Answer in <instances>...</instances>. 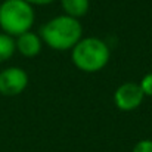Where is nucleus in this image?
Wrapping results in <instances>:
<instances>
[{
    "instance_id": "nucleus-1",
    "label": "nucleus",
    "mask_w": 152,
    "mask_h": 152,
    "mask_svg": "<svg viewBox=\"0 0 152 152\" xmlns=\"http://www.w3.org/2000/svg\"><path fill=\"white\" fill-rule=\"evenodd\" d=\"M40 37L43 45L53 50H71L83 39V27L80 19L68 15H59L49 19L40 28Z\"/></svg>"
},
{
    "instance_id": "nucleus-2",
    "label": "nucleus",
    "mask_w": 152,
    "mask_h": 152,
    "mask_svg": "<svg viewBox=\"0 0 152 152\" xmlns=\"http://www.w3.org/2000/svg\"><path fill=\"white\" fill-rule=\"evenodd\" d=\"M111 59L109 46L99 37H83L72 49L71 61L83 72H98Z\"/></svg>"
},
{
    "instance_id": "nucleus-3",
    "label": "nucleus",
    "mask_w": 152,
    "mask_h": 152,
    "mask_svg": "<svg viewBox=\"0 0 152 152\" xmlns=\"http://www.w3.org/2000/svg\"><path fill=\"white\" fill-rule=\"evenodd\" d=\"M36 22L34 6L25 0H3L0 3V30L1 33L18 37L31 31Z\"/></svg>"
},
{
    "instance_id": "nucleus-4",
    "label": "nucleus",
    "mask_w": 152,
    "mask_h": 152,
    "mask_svg": "<svg viewBox=\"0 0 152 152\" xmlns=\"http://www.w3.org/2000/svg\"><path fill=\"white\" fill-rule=\"evenodd\" d=\"M28 74L24 68L7 66L0 71V95L13 98L21 95L28 86Z\"/></svg>"
},
{
    "instance_id": "nucleus-5",
    "label": "nucleus",
    "mask_w": 152,
    "mask_h": 152,
    "mask_svg": "<svg viewBox=\"0 0 152 152\" xmlns=\"http://www.w3.org/2000/svg\"><path fill=\"white\" fill-rule=\"evenodd\" d=\"M145 99V95L136 81H126L120 84L114 92V103L120 111L132 112L137 109Z\"/></svg>"
},
{
    "instance_id": "nucleus-6",
    "label": "nucleus",
    "mask_w": 152,
    "mask_h": 152,
    "mask_svg": "<svg viewBox=\"0 0 152 152\" xmlns=\"http://www.w3.org/2000/svg\"><path fill=\"white\" fill-rule=\"evenodd\" d=\"M15 48H16V52H19L22 56L34 58L42 52L43 40H42L40 34H37L34 31H27V33H22L21 36L15 37Z\"/></svg>"
},
{
    "instance_id": "nucleus-7",
    "label": "nucleus",
    "mask_w": 152,
    "mask_h": 152,
    "mask_svg": "<svg viewBox=\"0 0 152 152\" xmlns=\"http://www.w3.org/2000/svg\"><path fill=\"white\" fill-rule=\"evenodd\" d=\"M61 6L64 15L80 19L87 15L90 9V0H61Z\"/></svg>"
},
{
    "instance_id": "nucleus-8",
    "label": "nucleus",
    "mask_w": 152,
    "mask_h": 152,
    "mask_svg": "<svg viewBox=\"0 0 152 152\" xmlns=\"http://www.w3.org/2000/svg\"><path fill=\"white\" fill-rule=\"evenodd\" d=\"M15 52H16L15 39L4 33H0V64L9 61Z\"/></svg>"
},
{
    "instance_id": "nucleus-9",
    "label": "nucleus",
    "mask_w": 152,
    "mask_h": 152,
    "mask_svg": "<svg viewBox=\"0 0 152 152\" xmlns=\"http://www.w3.org/2000/svg\"><path fill=\"white\" fill-rule=\"evenodd\" d=\"M139 86H140V89H142L145 98H146V96H152V72H148L146 75L142 77Z\"/></svg>"
},
{
    "instance_id": "nucleus-10",
    "label": "nucleus",
    "mask_w": 152,
    "mask_h": 152,
    "mask_svg": "<svg viewBox=\"0 0 152 152\" xmlns=\"http://www.w3.org/2000/svg\"><path fill=\"white\" fill-rule=\"evenodd\" d=\"M132 152H152V139H142L136 142Z\"/></svg>"
},
{
    "instance_id": "nucleus-11",
    "label": "nucleus",
    "mask_w": 152,
    "mask_h": 152,
    "mask_svg": "<svg viewBox=\"0 0 152 152\" xmlns=\"http://www.w3.org/2000/svg\"><path fill=\"white\" fill-rule=\"evenodd\" d=\"M27 3H30L31 6H48L52 4L55 0H25Z\"/></svg>"
}]
</instances>
